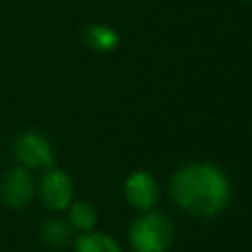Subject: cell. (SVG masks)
<instances>
[{
    "label": "cell",
    "mask_w": 252,
    "mask_h": 252,
    "mask_svg": "<svg viewBox=\"0 0 252 252\" xmlns=\"http://www.w3.org/2000/svg\"><path fill=\"white\" fill-rule=\"evenodd\" d=\"M173 201L193 217H213L228 203V181L211 163H191L181 167L171 181Z\"/></svg>",
    "instance_id": "obj_1"
},
{
    "label": "cell",
    "mask_w": 252,
    "mask_h": 252,
    "mask_svg": "<svg viewBox=\"0 0 252 252\" xmlns=\"http://www.w3.org/2000/svg\"><path fill=\"white\" fill-rule=\"evenodd\" d=\"M173 238V224L161 213H146L132 222L130 244L134 252H163Z\"/></svg>",
    "instance_id": "obj_2"
},
{
    "label": "cell",
    "mask_w": 252,
    "mask_h": 252,
    "mask_svg": "<svg viewBox=\"0 0 252 252\" xmlns=\"http://www.w3.org/2000/svg\"><path fill=\"white\" fill-rule=\"evenodd\" d=\"M14 154L28 167H35V169H51L53 167L51 146L37 132H24L14 144Z\"/></svg>",
    "instance_id": "obj_3"
},
{
    "label": "cell",
    "mask_w": 252,
    "mask_h": 252,
    "mask_svg": "<svg viewBox=\"0 0 252 252\" xmlns=\"http://www.w3.org/2000/svg\"><path fill=\"white\" fill-rule=\"evenodd\" d=\"M39 195L43 203L53 211H63L69 207L73 197V183L69 175L61 169H49L39 183Z\"/></svg>",
    "instance_id": "obj_4"
},
{
    "label": "cell",
    "mask_w": 252,
    "mask_h": 252,
    "mask_svg": "<svg viewBox=\"0 0 252 252\" xmlns=\"http://www.w3.org/2000/svg\"><path fill=\"white\" fill-rule=\"evenodd\" d=\"M124 191H126L128 203L138 211H150L159 197L156 179L146 171H134L126 179Z\"/></svg>",
    "instance_id": "obj_5"
},
{
    "label": "cell",
    "mask_w": 252,
    "mask_h": 252,
    "mask_svg": "<svg viewBox=\"0 0 252 252\" xmlns=\"http://www.w3.org/2000/svg\"><path fill=\"white\" fill-rule=\"evenodd\" d=\"M33 197V183L24 167H16L0 181V199L10 207H24Z\"/></svg>",
    "instance_id": "obj_6"
},
{
    "label": "cell",
    "mask_w": 252,
    "mask_h": 252,
    "mask_svg": "<svg viewBox=\"0 0 252 252\" xmlns=\"http://www.w3.org/2000/svg\"><path fill=\"white\" fill-rule=\"evenodd\" d=\"M85 41L96 51H112L118 45V33L108 26L96 24V26L87 28Z\"/></svg>",
    "instance_id": "obj_7"
},
{
    "label": "cell",
    "mask_w": 252,
    "mask_h": 252,
    "mask_svg": "<svg viewBox=\"0 0 252 252\" xmlns=\"http://www.w3.org/2000/svg\"><path fill=\"white\" fill-rule=\"evenodd\" d=\"M77 252H120L118 244L100 232H85L75 240Z\"/></svg>",
    "instance_id": "obj_8"
},
{
    "label": "cell",
    "mask_w": 252,
    "mask_h": 252,
    "mask_svg": "<svg viewBox=\"0 0 252 252\" xmlns=\"http://www.w3.org/2000/svg\"><path fill=\"white\" fill-rule=\"evenodd\" d=\"M69 219H71V224H73L77 230L91 232V228H93L94 222H96V211H94V207H93L91 203L79 201V203L71 205Z\"/></svg>",
    "instance_id": "obj_9"
},
{
    "label": "cell",
    "mask_w": 252,
    "mask_h": 252,
    "mask_svg": "<svg viewBox=\"0 0 252 252\" xmlns=\"http://www.w3.org/2000/svg\"><path fill=\"white\" fill-rule=\"evenodd\" d=\"M41 236L51 246H65L71 240V224L61 219H51L43 224Z\"/></svg>",
    "instance_id": "obj_10"
},
{
    "label": "cell",
    "mask_w": 252,
    "mask_h": 252,
    "mask_svg": "<svg viewBox=\"0 0 252 252\" xmlns=\"http://www.w3.org/2000/svg\"><path fill=\"white\" fill-rule=\"evenodd\" d=\"M246 2H252V0H246Z\"/></svg>",
    "instance_id": "obj_11"
}]
</instances>
